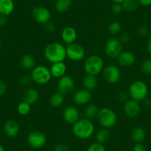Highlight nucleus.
I'll return each mask as SVG.
<instances>
[{"instance_id": "16", "label": "nucleus", "mask_w": 151, "mask_h": 151, "mask_svg": "<svg viewBox=\"0 0 151 151\" xmlns=\"http://www.w3.org/2000/svg\"><path fill=\"white\" fill-rule=\"evenodd\" d=\"M20 130V126L18 122L14 119H9L5 123L4 132L10 138H14L18 136Z\"/></svg>"}, {"instance_id": "48", "label": "nucleus", "mask_w": 151, "mask_h": 151, "mask_svg": "<svg viewBox=\"0 0 151 151\" xmlns=\"http://www.w3.org/2000/svg\"><path fill=\"white\" fill-rule=\"evenodd\" d=\"M1 49H2V44L0 42V50H1Z\"/></svg>"}, {"instance_id": "12", "label": "nucleus", "mask_w": 151, "mask_h": 151, "mask_svg": "<svg viewBox=\"0 0 151 151\" xmlns=\"http://www.w3.org/2000/svg\"><path fill=\"white\" fill-rule=\"evenodd\" d=\"M32 17L37 23L45 24L50 21L51 13L47 8L38 6L33 8L32 11Z\"/></svg>"}, {"instance_id": "29", "label": "nucleus", "mask_w": 151, "mask_h": 151, "mask_svg": "<svg viewBox=\"0 0 151 151\" xmlns=\"http://www.w3.org/2000/svg\"><path fill=\"white\" fill-rule=\"evenodd\" d=\"M65 101V96L59 92H56L50 96V104L53 107H59Z\"/></svg>"}, {"instance_id": "24", "label": "nucleus", "mask_w": 151, "mask_h": 151, "mask_svg": "<svg viewBox=\"0 0 151 151\" xmlns=\"http://www.w3.org/2000/svg\"><path fill=\"white\" fill-rule=\"evenodd\" d=\"M146 136V131L142 127H136L132 130L131 138L136 143H142L145 139Z\"/></svg>"}, {"instance_id": "43", "label": "nucleus", "mask_w": 151, "mask_h": 151, "mask_svg": "<svg viewBox=\"0 0 151 151\" xmlns=\"http://www.w3.org/2000/svg\"><path fill=\"white\" fill-rule=\"evenodd\" d=\"M139 5L144 7L151 6V0H138Z\"/></svg>"}, {"instance_id": "3", "label": "nucleus", "mask_w": 151, "mask_h": 151, "mask_svg": "<svg viewBox=\"0 0 151 151\" xmlns=\"http://www.w3.org/2000/svg\"><path fill=\"white\" fill-rule=\"evenodd\" d=\"M84 70L87 74L96 76L104 70V60L99 55H91L85 59Z\"/></svg>"}, {"instance_id": "22", "label": "nucleus", "mask_w": 151, "mask_h": 151, "mask_svg": "<svg viewBox=\"0 0 151 151\" xmlns=\"http://www.w3.org/2000/svg\"><path fill=\"white\" fill-rule=\"evenodd\" d=\"M20 65L22 68H24L27 70H32L36 65V59L32 55L30 54H24L22 56L20 60Z\"/></svg>"}, {"instance_id": "44", "label": "nucleus", "mask_w": 151, "mask_h": 151, "mask_svg": "<svg viewBox=\"0 0 151 151\" xmlns=\"http://www.w3.org/2000/svg\"><path fill=\"white\" fill-rule=\"evenodd\" d=\"M147 50L148 53L151 56V34L149 35L147 42Z\"/></svg>"}, {"instance_id": "27", "label": "nucleus", "mask_w": 151, "mask_h": 151, "mask_svg": "<svg viewBox=\"0 0 151 151\" xmlns=\"http://www.w3.org/2000/svg\"><path fill=\"white\" fill-rule=\"evenodd\" d=\"M110 138V133L108 130V129L103 128L101 130H99L97 133L96 134V142L104 145L107 143Z\"/></svg>"}, {"instance_id": "45", "label": "nucleus", "mask_w": 151, "mask_h": 151, "mask_svg": "<svg viewBox=\"0 0 151 151\" xmlns=\"http://www.w3.org/2000/svg\"><path fill=\"white\" fill-rule=\"evenodd\" d=\"M8 23V20H7L6 17H4V16H0V26L1 27H3L5 26Z\"/></svg>"}, {"instance_id": "17", "label": "nucleus", "mask_w": 151, "mask_h": 151, "mask_svg": "<svg viewBox=\"0 0 151 151\" xmlns=\"http://www.w3.org/2000/svg\"><path fill=\"white\" fill-rule=\"evenodd\" d=\"M61 38L65 44H72V43L75 42L77 38V32L74 27L68 26V27H65L62 30Z\"/></svg>"}, {"instance_id": "5", "label": "nucleus", "mask_w": 151, "mask_h": 151, "mask_svg": "<svg viewBox=\"0 0 151 151\" xmlns=\"http://www.w3.org/2000/svg\"><path fill=\"white\" fill-rule=\"evenodd\" d=\"M97 119L100 125L105 129L112 128L117 122L116 114L109 107H102L100 109Z\"/></svg>"}, {"instance_id": "41", "label": "nucleus", "mask_w": 151, "mask_h": 151, "mask_svg": "<svg viewBox=\"0 0 151 151\" xmlns=\"http://www.w3.org/2000/svg\"><path fill=\"white\" fill-rule=\"evenodd\" d=\"M128 96H129L128 94L125 92H123V91L120 92L119 93V96H118V97H119V99L120 101H124V102H126L127 100H129Z\"/></svg>"}, {"instance_id": "35", "label": "nucleus", "mask_w": 151, "mask_h": 151, "mask_svg": "<svg viewBox=\"0 0 151 151\" xmlns=\"http://www.w3.org/2000/svg\"><path fill=\"white\" fill-rule=\"evenodd\" d=\"M31 76L28 75V74H24V75L21 76V77L19 79V82L23 85H27L32 82Z\"/></svg>"}, {"instance_id": "4", "label": "nucleus", "mask_w": 151, "mask_h": 151, "mask_svg": "<svg viewBox=\"0 0 151 151\" xmlns=\"http://www.w3.org/2000/svg\"><path fill=\"white\" fill-rule=\"evenodd\" d=\"M148 94L147 85L141 80L133 82L129 88V96L131 99L140 102L146 99Z\"/></svg>"}, {"instance_id": "11", "label": "nucleus", "mask_w": 151, "mask_h": 151, "mask_svg": "<svg viewBox=\"0 0 151 151\" xmlns=\"http://www.w3.org/2000/svg\"><path fill=\"white\" fill-rule=\"evenodd\" d=\"M75 89V82L73 79L69 76L65 75L59 79L57 83L58 92L62 95H69Z\"/></svg>"}, {"instance_id": "30", "label": "nucleus", "mask_w": 151, "mask_h": 151, "mask_svg": "<svg viewBox=\"0 0 151 151\" xmlns=\"http://www.w3.org/2000/svg\"><path fill=\"white\" fill-rule=\"evenodd\" d=\"M30 110H31V105L24 101L20 102L17 106V111L22 116L28 115Z\"/></svg>"}, {"instance_id": "9", "label": "nucleus", "mask_w": 151, "mask_h": 151, "mask_svg": "<svg viewBox=\"0 0 151 151\" xmlns=\"http://www.w3.org/2000/svg\"><path fill=\"white\" fill-rule=\"evenodd\" d=\"M27 141L28 145L35 149H40L46 145L47 137L44 133L39 130L33 131L27 136Z\"/></svg>"}, {"instance_id": "21", "label": "nucleus", "mask_w": 151, "mask_h": 151, "mask_svg": "<svg viewBox=\"0 0 151 151\" xmlns=\"http://www.w3.org/2000/svg\"><path fill=\"white\" fill-rule=\"evenodd\" d=\"M24 101L31 104H35L40 99V93L35 88H27L23 96Z\"/></svg>"}, {"instance_id": "1", "label": "nucleus", "mask_w": 151, "mask_h": 151, "mask_svg": "<svg viewBox=\"0 0 151 151\" xmlns=\"http://www.w3.org/2000/svg\"><path fill=\"white\" fill-rule=\"evenodd\" d=\"M45 58L50 63L64 62L66 59V47L59 42H52L45 48Z\"/></svg>"}, {"instance_id": "36", "label": "nucleus", "mask_w": 151, "mask_h": 151, "mask_svg": "<svg viewBox=\"0 0 151 151\" xmlns=\"http://www.w3.org/2000/svg\"><path fill=\"white\" fill-rule=\"evenodd\" d=\"M111 11L114 14H120L123 11L122 5L120 3H113L111 7Z\"/></svg>"}, {"instance_id": "33", "label": "nucleus", "mask_w": 151, "mask_h": 151, "mask_svg": "<svg viewBox=\"0 0 151 151\" xmlns=\"http://www.w3.org/2000/svg\"><path fill=\"white\" fill-rule=\"evenodd\" d=\"M137 32L139 36H142V37L149 36L150 35L149 27H148V26L145 25V24H141V25H139L137 27Z\"/></svg>"}, {"instance_id": "47", "label": "nucleus", "mask_w": 151, "mask_h": 151, "mask_svg": "<svg viewBox=\"0 0 151 151\" xmlns=\"http://www.w3.org/2000/svg\"><path fill=\"white\" fill-rule=\"evenodd\" d=\"M0 151H5V147L2 145H0Z\"/></svg>"}, {"instance_id": "23", "label": "nucleus", "mask_w": 151, "mask_h": 151, "mask_svg": "<svg viewBox=\"0 0 151 151\" xmlns=\"http://www.w3.org/2000/svg\"><path fill=\"white\" fill-rule=\"evenodd\" d=\"M82 85H83L84 88L88 91H91L93 90H95L98 85V80L96 79V76L87 74L82 80Z\"/></svg>"}, {"instance_id": "38", "label": "nucleus", "mask_w": 151, "mask_h": 151, "mask_svg": "<svg viewBox=\"0 0 151 151\" xmlns=\"http://www.w3.org/2000/svg\"><path fill=\"white\" fill-rule=\"evenodd\" d=\"M7 91H8L7 84L3 80L0 79V96L5 95Z\"/></svg>"}, {"instance_id": "6", "label": "nucleus", "mask_w": 151, "mask_h": 151, "mask_svg": "<svg viewBox=\"0 0 151 151\" xmlns=\"http://www.w3.org/2000/svg\"><path fill=\"white\" fill-rule=\"evenodd\" d=\"M32 80L38 85H45L50 81L52 77L49 68L44 65H38L31 70Z\"/></svg>"}, {"instance_id": "14", "label": "nucleus", "mask_w": 151, "mask_h": 151, "mask_svg": "<svg viewBox=\"0 0 151 151\" xmlns=\"http://www.w3.org/2000/svg\"><path fill=\"white\" fill-rule=\"evenodd\" d=\"M92 94L90 91L85 89H79L75 91L73 96V102L77 105H85L91 101Z\"/></svg>"}, {"instance_id": "26", "label": "nucleus", "mask_w": 151, "mask_h": 151, "mask_svg": "<svg viewBox=\"0 0 151 151\" xmlns=\"http://www.w3.org/2000/svg\"><path fill=\"white\" fill-rule=\"evenodd\" d=\"M100 109H99L98 106L96 104H88L85 110V118L88 119H93L97 118Z\"/></svg>"}, {"instance_id": "19", "label": "nucleus", "mask_w": 151, "mask_h": 151, "mask_svg": "<svg viewBox=\"0 0 151 151\" xmlns=\"http://www.w3.org/2000/svg\"><path fill=\"white\" fill-rule=\"evenodd\" d=\"M50 70L53 77L60 79L66 73L67 65L64 62L53 63L50 67Z\"/></svg>"}, {"instance_id": "34", "label": "nucleus", "mask_w": 151, "mask_h": 151, "mask_svg": "<svg viewBox=\"0 0 151 151\" xmlns=\"http://www.w3.org/2000/svg\"><path fill=\"white\" fill-rule=\"evenodd\" d=\"M87 151H106V150L104 145H101L99 142H94L88 147Z\"/></svg>"}, {"instance_id": "46", "label": "nucleus", "mask_w": 151, "mask_h": 151, "mask_svg": "<svg viewBox=\"0 0 151 151\" xmlns=\"http://www.w3.org/2000/svg\"><path fill=\"white\" fill-rule=\"evenodd\" d=\"M124 1H125V0H112V2H113V3H120V4H122Z\"/></svg>"}, {"instance_id": "40", "label": "nucleus", "mask_w": 151, "mask_h": 151, "mask_svg": "<svg viewBox=\"0 0 151 151\" xmlns=\"http://www.w3.org/2000/svg\"><path fill=\"white\" fill-rule=\"evenodd\" d=\"M45 26L46 30H47L48 33H53V32L55 31V30H56V27H55L54 24L50 22L46 23V24H45Z\"/></svg>"}, {"instance_id": "18", "label": "nucleus", "mask_w": 151, "mask_h": 151, "mask_svg": "<svg viewBox=\"0 0 151 151\" xmlns=\"http://www.w3.org/2000/svg\"><path fill=\"white\" fill-rule=\"evenodd\" d=\"M118 62L120 65L123 67L132 66L136 62V56L134 53L129 50L122 51L119 56Z\"/></svg>"}, {"instance_id": "25", "label": "nucleus", "mask_w": 151, "mask_h": 151, "mask_svg": "<svg viewBox=\"0 0 151 151\" xmlns=\"http://www.w3.org/2000/svg\"><path fill=\"white\" fill-rule=\"evenodd\" d=\"M73 0H56L55 3V9L58 13L63 14L70 8Z\"/></svg>"}, {"instance_id": "13", "label": "nucleus", "mask_w": 151, "mask_h": 151, "mask_svg": "<svg viewBox=\"0 0 151 151\" xmlns=\"http://www.w3.org/2000/svg\"><path fill=\"white\" fill-rule=\"evenodd\" d=\"M123 110H124V114L128 118L135 119L139 116L141 113L142 107L139 104V102L133 99H129L126 102H124Z\"/></svg>"}, {"instance_id": "28", "label": "nucleus", "mask_w": 151, "mask_h": 151, "mask_svg": "<svg viewBox=\"0 0 151 151\" xmlns=\"http://www.w3.org/2000/svg\"><path fill=\"white\" fill-rule=\"evenodd\" d=\"M122 5L123 11L127 13H133L138 9L139 3L138 0H125Z\"/></svg>"}, {"instance_id": "20", "label": "nucleus", "mask_w": 151, "mask_h": 151, "mask_svg": "<svg viewBox=\"0 0 151 151\" xmlns=\"http://www.w3.org/2000/svg\"><path fill=\"white\" fill-rule=\"evenodd\" d=\"M15 5L13 0H0V16L8 17L14 11Z\"/></svg>"}, {"instance_id": "15", "label": "nucleus", "mask_w": 151, "mask_h": 151, "mask_svg": "<svg viewBox=\"0 0 151 151\" xmlns=\"http://www.w3.org/2000/svg\"><path fill=\"white\" fill-rule=\"evenodd\" d=\"M63 119L67 123L73 124L79 119V111L74 106H68L64 109Z\"/></svg>"}, {"instance_id": "32", "label": "nucleus", "mask_w": 151, "mask_h": 151, "mask_svg": "<svg viewBox=\"0 0 151 151\" xmlns=\"http://www.w3.org/2000/svg\"><path fill=\"white\" fill-rule=\"evenodd\" d=\"M141 70L142 73L146 75H150L151 74V59H145L142 64L141 66Z\"/></svg>"}, {"instance_id": "42", "label": "nucleus", "mask_w": 151, "mask_h": 151, "mask_svg": "<svg viewBox=\"0 0 151 151\" xmlns=\"http://www.w3.org/2000/svg\"><path fill=\"white\" fill-rule=\"evenodd\" d=\"M122 43H127L130 41V36L127 33H123L119 39Z\"/></svg>"}, {"instance_id": "39", "label": "nucleus", "mask_w": 151, "mask_h": 151, "mask_svg": "<svg viewBox=\"0 0 151 151\" xmlns=\"http://www.w3.org/2000/svg\"><path fill=\"white\" fill-rule=\"evenodd\" d=\"M133 151H147V148L142 143H136L133 147Z\"/></svg>"}, {"instance_id": "2", "label": "nucleus", "mask_w": 151, "mask_h": 151, "mask_svg": "<svg viewBox=\"0 0 151 151\" xmlns=\"http://www.w3.org/2000/svg\"><path fill=\"white\" fill-rule=\"evenodd\" d=\"M72 132L76 137L80 139H88L92 137L95 132V127L91 120L86 118L79 119L73 124Z\"/></svg>"}, {"instance_id": "37", "label": "nucleus", "mask_w": 151, "mask_h": 151, "mask_svg": "<svg viewBox=\"0 0 151 151\" xmlns=\"http://www.w3.org/2000/svg\"><path fill=\"white\" fill-rule=\"evenodd\" d=\"M53 151H70V148L65 144H58L55 146Z\"/></svg>"}, {"instance_id": "10", "label": "nucleus", "mask_w": 151, "mask_h": 151, "mask_svg": "<svg viewBox=\"0 0 151 151\" xmlns=\"http://www.w3.org/2000/svg\"><path fill=\"white\" fill-rule=\"evenodd\" d=\"M103 77L109 84H116L121 79V71L116 65H107L103 70Z\"/></svg>"}, {"instance_id": "7", "label": "nucleus", "mask_w": 151, "mask_h": 151, "mask_svg": "<svg viewBox=\"0 0 151 151\" xmlns=\"http://www.w3.org/2000/svg\"><path fill=\"white\" fill-rule=\"evenodd\" d=\"M122 49V43L116 38H111L107 40L104 46L105 53L111 59H117L123 51Z\"/></svg>"}, {"instance_id": "31", "label": "nucleus", "mask_w": 151, "mask_h": 151, "mask_svg": "<svg viewBox=\"0 0 151 151\" xmlns=\"http://www.w3.org/2000/svg\"><path fill=\"white\" fill-rule=\"evenodd\" d=\"M108 33L112 36H116L119 34L122 30V25L118 22H113L108 26Z\"/></svg>"}, {"instance_id": "8", "label": "nucleus", "mask_w": 151, "mask_h": 151, "mask_svg": "<svg viewBox=\"0 0 151 151\" xmlns=\"http://www.w3.org/2000/svg\"><path fill=\"white\" fill-rule=\"evenodd\" d=\"M67 57L73 62H79L82 60L85 56V50L82 45L73 42L68 45L66 47Z\"/></svg>"}]
</instances>
